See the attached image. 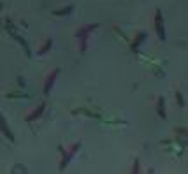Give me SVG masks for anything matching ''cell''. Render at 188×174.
Returning a JSON list of instances; mask_svg holds the SVG:
<instances>
[{
    "instance_id": "1",
    "label": "cell",
    "mask_w": 188,
    "mask_h": 174,
    "mask_svg": "<svg viewBox=\"0 0 188 174\" xmlns=\"http://www.w3.org/2000/svg\"><path fill=\"white\" fill-rule=\"evenodd\" d=\"M155 27H157V34L162 40H165V30H163V21H162V12L157 11L155 14Z\"/></svg>"
},
{
    "instance_id": "2",
    "label": "cell",
    "mask_w": 188,
    "mask_h": 174,
    "mask_svg": "<svg viewBox=\"0 0 188 174\" xmlns=\"http://www.w3.org/2000/svg\"><path fill=\"white\" fill-rule=\"evenodd\" d=\"M93 28H97V23H93V25H88V27H85V28H83L81 32H77V37H81V39H83V37H86V34H90V32H92Z\"/></svg>"
},
{
    "instance_id": "3",
    "label": "cell",
    "mask_w": 188,
    "mask_h": 174,
    "mask_svg": "<svg viewBox=\"0 0 188 174\" xmlns=\"http://www.w3.org/2000/svg\"><path fill=\"white\" fill-rule=\"evenodd\" d=\"M58 72H60V69H56V71H53V72H51V76L48 77V83H46V88H44L46 92H48V90L51 88V84H53V81H55V77L58 76Z\"/></svg>"
},
{
    "instance_id": "4",
    "label": "cell",
    "mask_w": 188,
    "mask_h": 174,
    "mask_svg": "<svg viewBox=\"0 0 188 174\" xmlns=\"http://www.w3.org/2000/svg\"><path fill=\"white\" fill-rule=\"evenodd\" d=\"M144 37H146V34H139V35H137V39L134 40V44H132V49H135V48H137V46L141 44V40H142Z\"/></svg>"
},
{
    "instance_id": "5",
    "label": "cell",
    "mask_w": 188,
    "mask_h": 174,
    "mask_svg": "<svg viewBox=\"0 0 188 174\" xmlns=\"http://www.w3.org/2000/svg\"><path fill=\"white\" fill-rule=\"evenodd\" d=\"M72 9H74V7H72V5H69V7H65V9H62V11H55V14H58V16L62 14V16H64V14H67V12H70Z\"/></svg>"
},
{
    "instance_id": "6",
    "label": "cell",
    "mask_w": 188,
    "mask_h": 174,
    "mask_svg": "<svg viewBox=\"0 0 188 174\" xmlns=\"http://www.w3.org/2000/svg\"><path fill=\"white\" fill-rule=\"evenodd\" d=\"M49 48H51V40H48V42H46V46H42V48L39 49V55H44V53H46Z\"/></svg>"
}]
</instances>
